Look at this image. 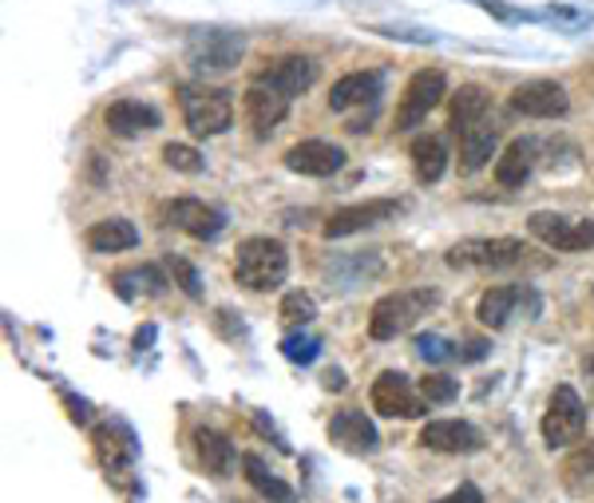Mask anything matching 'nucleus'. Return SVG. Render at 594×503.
I'll use <instances>...</instances> for the list:
<instances>
[{"label": "nucleus", "instance_id": "obj_37", "mask_svg": "<svg viewBox=\"0 0 594 503\" xmlns=\"http://www.w3.org/2000/svg\"><path fill=\"white\" fill-rule=\"evenodd\" d=\"M480 9L484 12H492V17H499V20H539V12H519V9H507V4H499V0H475Z\"/></svg>", "mask_w": 594, "mask_h": 503}, {"label": "nucleus", "instance_id": "obj_35", "mask_svg": "<svg viewBox=\"0 0 594 503\" xmlns=\"http://www.w3.org/2000/svg\"><path fill=\"white\" fill-rule=\"evenodd\" d=\"M317 349H321V341L309 333H289L286 341H282V353H286V361H294V365H314Z\"/></svg>", "mask_w": 594, "mask_h": 503}, {"label": "nucleus", "instance_id": "obj_43", "mask_svg": "<svg viewBox=\"0 0 594 503\" xmlns=\"http://www.w3.org/2000/svg\"><path fill=\"white\" fill-rule=\"evenodd\" d=\"M151 337H155V329H139V333H135V346L143 349V346L151 341Z\"/></svg>", "mask_w": 594, "mask_h": 503}, {"label": "nucleus", "instance_id": "obj_16", "mask_svg": "<svg viewBox=\"0 0 594 503\" xmlns=\"http://www.w3.org/2000/svg\"><path fill=\"white\" fill-rule=\"evenodd\" d=\"M420 445L432 448V452H480L484 433L468 420H428L420 428Z\"/></svg>", "mask_w": 594, "mask_h": 503}, {"label": "nucleus", "instance_id": "obj_23", "mask_svg": "<svg viewBox=\"0 0 594 503\" xmlns=\"http://www.w3.org/2000/svg\"><path fill=\"white\" fill-rule=\"evenodd\" d=\"M535 167V143L531 139H512L507 151L499 155L495 163V178H499V187H524L527 178H531Z\"/></svg>", "mask_w": 594, "mask_h": 503}, {"label": "nucleus", "instance_id": "obj_12", "mask_svg": "<svg viewBox=\"0 0 594 503\" xmlns=\"http://www.w3.org/2000/svg\"><path fill=\"white\" fill-rule=\"evenodd\" d=\"M163 218H167L170 227L183 230V234L202 238V242H207V238H218L222 227H227V215L218 207H210V203H202V198H175V203H167Z\"/></svg>", "mask_w": 594, "mask_h": 503}, {"label": "nucleus", "instance_id": "obj_29", "mask_svg": "<svg viewBox=\"0 0 594 503\" xmlns=\"http://www.w3.org/2000/svg\"><path fill=\"white\" fill-rule=\"evenodd\" d=\"M242 472H246V480H250V488L254 492H262L270 503H294V488L289 484H282L274 472H270L257 456H242Z\"/></svg>", "mask_w": 594, "mask_h": 503}, {"label": "nucleus", "instance_id": "obj_9", "mask_svg": "<svg viewBox=\"0 0 594 503\" xmlns=\"http://www.w3.org/2000/svg\"><path fill=\"white\" fill-rule=\"evenodd\" d=\"M448 96V79L444 72H416L408 79L405 96H400V108H396V131H408V128H420L428 119V111Z\"/></svg>", "mask_w": 594, "mask_h": 503}, {"label": "nucleus", "instance_id": "obj_24", "mask_svg": "<svg viewBox=\"0 0 594 503\" xmlns=\"http://www.w3.org/2000/svg\"><path fill=\"white\" fill-rule=\"evenodd\" d=\"M495 143H499L495 128H484V123L468 128L464 135H460V171H464V175L484 171L487 163L495 158Z\"/></svg>", "mask_w": 594, "mask_h": 503}, {"label": "nucleus", "instance_id": "obj_13", "mask_svg": "<svg viewBox=\"0 0 594 503\" xmlns=\"http://www.w3.org/2000/svg\"><path fill=\"white\" fill-rule=\"evenodd\" d=\"M317 79V64L309 56H297V52H289V56H277L270 59V68L257 76V84H266V88L282 91V96H301V91L314 88Z\"/></svg>", "mask_w": 594, "mask_h": 503}, {"label": "nucleus", "instance_id": "obj_8", "mask_svg": "<svg viewBox=\"0 0 594 503\" xmlns=\"http://www.w3.org/2000/svg\"><path fill=\"white\" fill-rule=\"evenodd\" d=\"M369 401H373V413L388 416V420H416V416H425V396L416 393L413 381L405 373H396V369H385V373L376 376L373 389H369Z\"/></svg>", "mask_w": 594, "mask_h": 503}, {"label": "nucleus", "instance_id": "obj_25", "mask_svg": "<svg viewBox=\"0 0 594 503\" xmlns=\"http://www.w3.org/2000/svg\"><path fill=\"white\" fill-rule=\"evenodd\" d=\"M413 171H416V178L420 183H440L444 178V171H448V143L440 135H420L413 143Z\"/></svg>", "mask_w": 594, "mask_h": 503}, {"label": "nucleus", "instance_id": "obj_39", "mask_svg": "<svg viewBox=\"0 0 594 503\" xmlns=\"http://www.w3.org/2000/svg\"><path fill=\"white\" fill-rule=\"evenodd\" d=\"M436 503H484V495H480L475 484H460L455 492H448L444 500H436Z\"/></svg>", "mask_w": 594, "mask_h": 503}, {"label": "nucleus", "instance_id": "obj_7", "mask_svg": "<svg viewBox=\"0 0 594 503\" xmlns=\"http://www.w3.org/2000/svg\"><path fill=\"white\" fill-rule=\"evenodd\" d=\"M527 230H531L543 247L563 250V254L594 250V218H566V215H554V210H535V215L527 218Z\"/></svg>", "mask_w": 594, "mask_h": 503}, {"label": "nucleus", "instance_id": "obj_42", "mask_svg": "<svg viewBox=\"0 0 594 503\" xmlns=\"http://www.w3.org/2000/svg\"><path fill=\"white\" fill-rule=\"evenodd\" d=\"M326 389H345V376H341V373H329V376H326Z\"/></svg>", "mask_w": 594, "mask_h": 503}, {"label": "nucleus", "instance_id": "obj_4", "mask_svg": "<svg viewBox=\"0 0 594 503\" xmlns=\"http://www.w3.org/2000/svg\"><path fill=\"white\" fill-rule=\"evenodd\" d=\"M178 108H183V119H187L190 135H198V139L222 135V131L234 123V99H230L227 88L187 84V88H178Z\"/></svg>", "mask_w": 594, "mask_h": 503}, {"label": "nucleus", "instance_id": "obj_14", "mask_svg": "<svg viewBox=\"0 0 594 503\" xmlns=\"http://www.w3.org/2000/svg\"><path fill=\"white\" fill-rule=\"evenodd\" d=\"M345 163V151L337 147V143H326V139H306V143H297V147L286 151V167L294 175H309V178H329L341 171Z\"/></svg>", "mask_w": 594, "mask_h": 503}, {"label": "nucleus", "instance_id": "obj_40", "mask_svg": "<svg viewBox=\"0 0 594 503\" xmlns=\"http://www.w3.org/2000/svg\"><path fill=\"white\" fill-rule=\"evenodd\" d=\"M484 341H468V349H464V353H460V357H464V361H480V357H484Z\"/></svg>", "mask_w": 594, "mask_h": 503}, {"label": "nucleus", "instance_id": "obj_18", "mask_svg": "<svg viewBox=\"0 0 594 503\" xmlns=\"http://www.w3.org/2000/svg\"><path fill=\"white\" fill-rule=\"evenodd\" d=\"M329 436H333V445H341L345 452H356V456H369L376 452V428L365 413H356V408H341V413L329 420Z\"/></svg>", "mask_w": 594, "mask_h": 503}, {"label": "nucleus", "instance_id": "obj_2", "mask_svg": "<svg viewBox=\"0 0 594 503\" xmlns=\"http://www.w3.org/2000/svg\"><path fill=\"white\" fill-rule=\"evenodd\" d=\"M436 302H440V294L428 286L385 294L373 306V314H369V337H373V341H393V337H400L405 329H413Z\"/></svg>", "mask_w": 594, "mask_h": 503}, {"label": "nucleus", "instance_id": "obj_5", "mask_svg": "<svg viewBox=\"0 0 594 503\" xmlns=\"http://www.w3.org/2000/svg\"><path fill=\"white\" fill-rule=\"evenodd\" d=\"M531 247L519 238H464L448 250V266L452 270H515L524 266Z\"/></svg>", "mask_w": 594, "mask_h": 503}, {"label": "nucleus", "instance_id": "obj_33", "mask_svg": "<svg viewBox=\"0 0 594 503\" xmlns=\"http://www.w3.org/2000/svg\"><path fill=\"white\" fill-rule=\"evenodd\" d=\"M317 317V306H314V297L301 294V289H294V294L282 297V321L286 326H309Z\"/></svg>", "mask_w": 594, "mask_h": 503}, {"label": "nucleus", "instance_id": "obj_6", "mask_svg": "<svg viewBox=\"0 0 594 503\" xmlns=\"http://www.w3.org/2000/svg\"><path fill=\"white\" fill-rule=\"evenodd\" d=\"M586 436V405L571 385H559L547 401L543 413V440L551 448H571Z\"/></svg>", "mask_w": 594, "mask_h": 503}, {"label": "nucleus", "instance_id": "obj_41", "mask_svg": "<svg viewBox=\"0 0 594 503\" xmlns=\"http://www.w3.org/2000/svg\"><path fill=\"white\" fill-rule=\"evenodd\" d=\"M583 373H586V381H591V385H594V349L583 357Z\"/></svg>", "mask_w": 594, "mask_h": 503}, {"label": "nucleus", "instance_id": "obj_38", "mask_svg": "<svg viewBox=\"0 0 594 503\" xmlns=\"http://www.w3.org/2000/svg\"><path fill=\"white\" fill-rule=\"evenodd\" d=\"M543 20H554V24H563V29H583L586 20V12H574V9H547V12H539Z\"/></svg>", "mask_w": 594, "mask_h": 503}, {"label": "nucleus", "instance_id": "obj_34", "mask_svg": "<svg viewBox=\"0 0 594 503\" xmlns=\"http://www.w3.org/2000/svg\"><path fill=\"white\" fill-rule=\"evenodd\" d=\"M167 270H170V277H175V286L183 289L187 297H202V277H198V270L190 266L187 258H178V254H167Z\"/></svg>", "mask_w": 594, "mask_h": 503}, {"label": "nucleus", "instance_id": "obj_17", "mask_svg": "<svg viewBox=\"0 0 594 503\" xmlns=\"http://www.w3.org/2000/svg\"><path fill=\"white\" fill-rule=\"evenodd\" d=\"M103 123H108L111 135L135 139V135H147V131H155L158 123H163V116H158L151 103H139V99H116V103L103 111Z\"/></svg>", "mask_w": 594, "mask_h": 503}, {"label": "nucleus", "instance_id": "obj_26", "mask_svg": "<svg viewBox=\"0 0 594 503\" xmlns=\"http://www.w3.org/2000/svg\"><path fill=\"white\" fill-rule=\"evenodd\" d=\"M519 302H524V286H492V289H484V297H480L475 317H480L487 329H504L507 321H512Z\"/></svg>", "mask_w": 594, "mask_h": 503}, {"label": "nucleus", "instance_id": "obj_21", "mask_svg": "<svg viewBox=\"0 0 594 503\" xmlns=\"http://www.w3.org/2000/svg\"><path fill=\"white\" fill-rule=\"evenodd\" d=\"M487 108H492V96H487V88H480V84H464V88L452 96V108H448V123H452L455 135H464L468 128H475V123H484Z\"/></svg>", "mask_w": 594, "mask_h": 503}, {"label": "nucleus", "instance_id": "obj_20", "mask_svg": "<svg viewBox=\"0 0 594 503\" xmlns=\"http://www.w3.org/2000/svg\"><path fill=\"white\" fill-rule=\"evenodd\" d=\"M376 96H381V79H376L373 72H349V76L337 79L333 91H329V108L353 111L361 108V103H373Z\"/></svg>", "mask_w": 594, "mask_h": 503}, {"label": "nucleus", "instance_id": "obj_10", "mask_svg": "<svg viewBox=\"0 0 594 503\" xmlns=\"http://www.w3.org/2000/svg\"><path fill=\"white\" fill-rule=\"evenodd\" d=\"M400 210H405V203H396V198H369V203H353V207H341V210H333V218L326 222V238L361 234V230L381 227V222L396 218Z\"/></svg>", "mask_w": 594, "mask_h": 503}, {"label": "nucleus", "instance_id": "obj_27", "mask_svg": "<svg viewBox=\"0 0 594 503\" xmlns=\"http://www.w3.org/2000/svg\"><path fill=\"white\" fill-rule=\"evenodd\" d=\"M116 294L123 297V302H131V297L147 294V297H158L163 289H167V277L158 274L155 266H139V270H123V274H116Z\"/></svg>", "mask_w": 594, "mask_h": 503}, {"label": "nucleus", "instance_id": "obj_11", "mask_svg": "<svg viewBox=\"0 0 594 503\" xmlns=\"http://www.w3.org/2000/svg\"><path fill=\"white\" fill-rule=\"evenodd\" d=\"M566 108H571L566 88L554 79H527L512 91V111L527 119H559L566 116Z\"/></svg>", "mask_w": 594, "mask_h": 503}, {"label": "nucleus", "instance_id": "obj_36", "mask_svg": "<svg viewBox=\"0 0 594 503\" xmlns=\"http://www.w3.org/2000/svg\"><path fill=\"white\" fill-rule=\"evenodd\" d=\"M416 353L425 357L428 365H444V361H452V357H460V353H452V346H448L444 337L440 333H425V337H416Z\"/></svg>", "mask_w": 594, "mask_h": 503}, {"label": "nucleus", "instance_id": "obj_30", "mask_svg": "<svg viewBox=\"0 0 594 503\" xmlns=\"http://www.w3.org/2000/svg\"><path fill=\"white\" fill-rule=\"evenodd\" d=\"M563 484L566 492L574 495H583L594 488V445H583V448H574L571 456L563 460Z\"/></svg>", "mask_w": 594, "mask_h": 503}, {"label": "nucleus", "instance_id": "obj_3", "mask_svg": "<svg viewBox=\"0 0 594 503\" xmlns=\"http://www.w3.org/2000/svg\"><path fill=\"white\" fill-rule=\"evenodd\" d=\"M183 56L198 76H227L246 56V36L234 29H198L190 32Z\"/></svg>", "mask_w": 594, "mask_h": 503}, {"label": "nucleus", "instance_id": "obj_22", "mask_svg": "<svg viewBox=\"0 0 594 503\" xmlns=\"http://www.w3.org/2000/svg\"><path fill=\"white\" fill-rule=\"evenodd\" d=\"M139 247V230L128 218H103L88 230V250L96 254H119V250H135Z\"/></svg>", "mask_w": 594, "mask_h": 503}, {"label": "nucleus", "instance_id": "obj_31", "mask_svg": "<svg viewBox=\"0 0 594 503\" xmlns=\"http://www.w3.org/2000/svg\"><path fill=\"white\" fill-rule=\"evenodd\" d=\"M163 163L170 171H178V175H202L207 171V158L198 155L195 147H187V143H167L163 147Z\"/></svg>", "mask_w": 594, "mask_h": 503}, {"label": "nucleus", "instance_id": "obj_32", "mask_svg": "<svg viewBox=\"0 0 594 503\" xmlns=\"http://www.w3.org/2000/svg\"><path fill=\"white\" fill-rule=\"evenodd\" d=\"M420 396H425L428 405H452L455 396H460V381H452L448 373H428L420 381Z\"/></svg>", "mask_w": 594, "mask_h": 503}, {"label": "nucleus", "instance_id": "obj_15", "mask_svg": "<svg viewBox=\"0 0 594 503\" xmlns=\"http://www.w3.org/2000/svg\"><path fill=\"white\" fill-rule=\"evenodd\" d=\"M242 111H246V123L254 128V135H270L289 116V96H282V91L254 79L246 88V96H242Z\"/></svg>", "mask_w": 594, "mask_h": 503}, {"label": "nucleus", "instance_id": "obj_28", "mask_svg": "<svg viewBox=\"0 0 594 503\" xmlns=\"http://www.w3.org/2000/svg\"><path fill=\"white\" fill-rule=\"evenodd\" d=\"M96 448H99V460L108 472H119V468H128L135 460V445H131V436L119 440V428L116 425H99L96 428Z\"/></svg>", "mask_w": 594, "mask_h": 503}, {"label": "nucleus", "instance_id": "obj_1", "mask_svg": "<svg viewBox=\"0 0 594 503\" xmlns=\"http://www.w3.org/2000/svg\"><path fill=\"white\" fill-rule=\"evenodd\" d=\"M289 274V254L277 238H246L234 254V277L238 286L254 289V294H266L277 289Z\"/></svg>", "mask_w": 594, "mask_h": 503}, {"label": "nucleus", "instance_id": "obj_19", "mask_svg": "<svg viewBox=\"0 0 594 503\" xmlns=\"http://www.w3.org/2000/svg\"><path fill=\"white\" fill-rule=\"evenodd\" d=\"M195 456L198 464H202V472L215 475V480H227L230 472H234L238 456H234V445H230L227 436L218 433V428H195Z\"/></svg>", "mask_w": 594, "mask_h": 503}]
</instances>
